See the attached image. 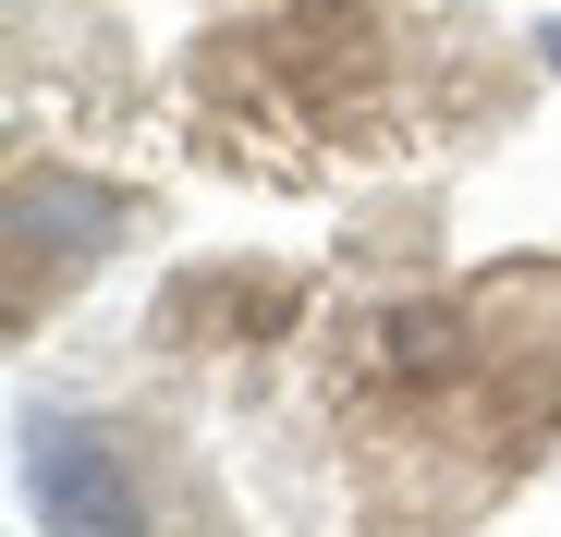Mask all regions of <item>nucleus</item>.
Returning <instances> with one entry per match:
<instances>
[{
	"label": "nucleus",
	"instance_id": "nucleus-1",
	"mask_svg": "<svg viewBox=\"0 0 561 537\" xmlns=\"http://www.w3.org/2000/svg\"><path fill=\"white\" fill-rule=\"evenodd\" d=\"M549 282L501 268L427 306H391L342 342L330 415H342V465L391 525L451 537L463 513H489L561 427V330H525Z\"/></svg>",
	"mask_w": 561,
	"mask_h": 537
},
{
	"label": "nucleus",
	"instance_id": "nucleus-2",
	"mask_svg": "<svg viewBox=\"0 0 561 537\" xmlns=\"http://www.w3.org/2000/svg\"><path fill=\"white\" fill-rule=\"evenodd\" d=\"M25 513L37 537H232L220 489L196 477L171 427L85 415V403L25 415Z\"/></svg>",
	"mask_w": 561,
	"mask_h": 537
}]
</instances>
